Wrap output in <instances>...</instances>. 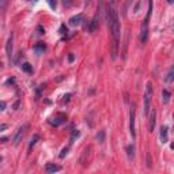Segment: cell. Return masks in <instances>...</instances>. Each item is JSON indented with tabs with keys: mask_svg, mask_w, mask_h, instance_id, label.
<instances>
[{
	"mask_svg": "<svg viewBox=\"0 0 174 174\" xmlns=\"http://www.w3.org/2000/svg\"><path fill=\"white\" fill-rule=\"evenodd\" d=\"M108 26L112 33V59H116L118 55V46H120V22H118V14L113 7H109L106 11Z\"/></svg>",
	"mask_w": 174,
	"mask_h": 174,
	"instance_id": "obj_1",
	"label": "cell"
},
{
	"mask_svg": "<svg viewBox=\"0 0 174 174\" xmlns=\"http://www.w3.org/2000/svg\"><path fill=\"white\" fill-rule=\"evenodd\" d=\"M152 1L148 3V11H147V16H146L144 22L142 25V30H140V42L142 44H146L147 42V38H148V21H150V16H151V12H152Z\"/></svg>",
	"mask_w": 174,
	"mask_h": 174,
	"instance_id": "obj_2",
	"label": "cell"
},
{
	"mask_svg": "<svg viewBox=\"0 0 174 174\" xmlns=\"http://www.w3.org/2000/svg\"><path fill=\"white\" fill-rule=\"evenodd\" d=\"M151 97H152V84L151 82L147 83V87H146V94H144V114L148 116L150 114V109H151V105H150V101Z\"/></svg>",
	"mask_w": 174,
	"mask_h": 174,
	"instance_id": "obj_3",
	"label": "cell"
},
{
	"mask_svg": "<svg viewBox=\"0 0 174 174\" xmlns=\"http://www.w3.org/2000/svg\"><path fill=\"white\" fill-rule=\"evenodd\" d=\"M27 129H29V124H23L18 131H16V133H15L14 137H12V143H14V146H18L19 143H21L22 137L25 136V133H26Z\"/></svg>",
	"mask_w": 174,
	"mask_h": 174,
	"instance_id": "obj_4",
	"label": "cell"
},
{
	"mask_svg": "<svg viewBox=\"0 0 174 174\" xmlns=\"http://www.w3.org/2000/svg\"><path fill=\"white\" fill-rule=\"evenodd\" d=\"M65 121H67V116H65L64 113H56V114L49 120V124L53 125V127H59V125L64 124Z\"/></svg>",
	"mask_w": 174,
	"mask_h": 174,
	"instance_id": "obj_5",
	"label": "cell"
},
{
	"mask_svg": "<svg viewBox=\"0 0 174 174\" xmlns=\"http://www.w3.org/2000/svg\"><path fill=\"white\" fill-rule=\"evenodd\" d=\"M129 132L132 137H136V131H135V108H131L129 110Z\"/></svg>",
	"mask_w": 174,
	"mask_h": 174,
	"instance_id": "obj_6",
	"label": "cell"
},
{
	"mask_svg": "<svg viewBox=\"0 0 174 174\" xmlns=\"http://www.w3.org/2000/svg\"><path fill=\"white\" fill-rule=\"evenodd\" d=\"M83 19H84V16H83V14H78V15H74V16H71L69 18V26H72V27H76V26H79L80 23L83 22Z\"/></svg>",
	"mask_w": 174,
	"mask_h": 174,
	"instance_id": "obj_7",
	"label": "cell"
},
{
	"mask_svg": "<svg viewBox=\"0 0 174 174\" xmlns=\"http://www.w3.org/2000/svg\"><path fill=\"white\" fill-rule=\"evenodd\" d=\"M60 170H61V167H60L59 165H56V163L48 162L46 165H45V171H46V174H55Z\"/></svg>",
	"mask_w": 174,
	"mask_h": 174,
	"instance_id": "obj_8",
	"label": "cell"
},
{
	"mask_svg": "<svg viewBox=\"0 0 174 174\" xmlns=\"http://www.w3.org/2000/svg\"><path fill=\"white\" fill-rule=\"evenodd\" d=\"M169 128L166 127V125H162L161 127V140H162V143L165 144V143H167L169 140Z\"/></svg>",
	"mask_w": 174,
	"mask_h": 174,
	"instance_id": "obj_9",
	"label": "cell"
},
{
	"mask_svg": "<svg viewBox=\"0 0 174 174\" xmlns=\"http://www.w3.org/2000/svg\"><path fill=\"white\" fill-rule=\"evenodd\" d=\"M97 27H98V15H95L94 18L90 21V23H89V31L94 33L95 30H97Z\"/></svg>",
	"mask_w": 174,
	"mask_h": 174,
	"instance_id": "obj_10",
	"label": "cell"
},
{
	"mask_svg": "<svg viewBox=\"0 0 174 174\" xmlns=\"http://www.w3.org/2000/svg\"><path fill=\"white\" fill-rule=\"evenodd\" d=\"M6 52H7V57H8V60H11V57H12V36L10 37L8 41H7Z\"/></svg>",
	"mask_w": 174,
	"mask_h": 174,
	"instance_id": "obj_11",
	"label": "cell"
},
{
	"mask_svg": "<svg viewBox=\"0 0 174 174\" xmlns=\"http://www.w3.org/2000/svg\"><path fill=\"white\" fill-rule=\"evenodd\" d=\"M155 118H156V112L155 109H152V112H151V116H150V125H148V128H150V131L152 132L154 128H155Z\"/></svg>",
	"mask_w": 174,
	"mask_h": 174,
	"instance_id": "obj_12",
	"label": "cell"
},
{
	"mask_svg": "<svg viewBox=\"0 0 174 174\" xmlns=\"http://www.w3.org/2000/svg\"><path fill=\"white\" fill-rule=\"evenodd\" d=\"M45 49H46V45H45L44 42H38V44L34 45V50H36V53H38V55L44 53Z\"/></svg>",
	"mask_w": 174,
	"mask_h": 174,
	"instance_id": "obj_13",
	"label": "cell"
},
{
	"mask_svg": "<svg viewBox=\"0 0 174 174\" xmlns=\"http://www.w3.org/2000/svg\"><path fill=\"white\" fill-rule=\"evenodd\" d=\"M170 97H171L170 91H169V90H163V91H162V102H163V105H167V103L170 102Z\"/></svg>",
	"mask_w": 174,
	"mask_h": 174,
	"instance_id": "obj_14",
	"label": "cell"
},
{
	"mask_svg": "<svg viewBox=\"0 0 174 174\" xmlns=\"http://www.w3.org/2000/svg\"><path fill=\"white\" fill-rule=\"evenodd\" d=\"M38 140H40V136L37 135V133H36V135H33L31 140H30V143H29V151H31V148L37 144V142H38Z\"/></svg>",
	"mask_w": 174,
	"mask_h": 174,
	"instance_id": "obj_15",
	"label": "cell"
},
{
	"mask_svg": "<svg viewBox=\"0 0 174 174\" xmlns=\"http://www.w3.org/2000/svg\"><path fill=\"white\" fill-rule=\"evenodd\" d=\"M127 151H128V158H129V159H133V156H135V146L129 144L127 147Z\"/></svg>",
	"mask_w": 174,
	"mask_h": 174,
	"instance_id": "obj_16",
	"label": "cell"
},
{
	"mask_svg": "<svg viewBox=\"0 0 174 174\" xmlns=\"http://www.w3.org/2000/svg\"><path fill=\"white\" fill-rule=\"evenodd\" d=\"M173 78H174V68L171 67L170 71H169V74H167V76H166V79H165V82L166 83H171V82H173Z\"/></svg>",
	"mask_w": 174,
	"mask_h": 174,
	"instance_id": "obj_17",
	"label": "cell"
},
{
	"mask_svg": "<svg viewBox=\"0 0 174 174\" xmlns=\"http://www.w3.org/2000/svg\"><path fill=\"white\" fill-rule=\"evenodd\" d=\"M22 69H23L25 72H27V74H31L33 72V68L29 63H23V64H22Z\"/></svg>",
	"mask_w": 174,
	"mask_h": 174,
	"instance_id": "obj_18",
	"label": "cell"
},
{
	"mask_svg": "<svg viewBox=\"0 0 174 174\" xmlns=\"http://www.w3.org/2000/svg\"><path fill=\"white\" fill-rule=\"evenodd\" d=\"M97 140H98V143L105 142V131H99V132L97 133Z\"/></svg>",
	"mask_w": 174,
	"mask_h": 174,
	"instance_id": "obj_19",
	"label": "cell"
},
{
	"mask_svg": "<svg viewBox=\"0 0 174 174\" xmlns=\"http://www.w3.org/2000/svg\"><path fill=\"white\" fill-rule=\"evenodd\" d=\"M79 135H80L79 131H74V132H72V135H71V139H69V143H72L76 137H79Z\"/></svg>",
	"mask_w": 174,
	"mask_h": 174,
	"instance_id": "obj_20",
	"label": "cell"
},
{
	"mask_svg": "<svg viewBox=\"0 0 174 174\" xmlns=\"http://www.w3.org/2000/svg\"><path fill=\"white\" fill-rule=\"evenodd\" d=\"M68 150H69V147H65V148H63V150H61V152H60V155H59L61 159H63V158H65V155L68 154Z\"/></svg>",
	"mask_w": 174,
	"mask_h": 174,
	"instance_id": "obj_21",
	"label": "cell"
},
{
	"mask_svg": "<svg viewBox=\"0 0 174 174\" xmlns=\"http://www.w3.org/2000/svg\"><path fill=\"white\" fill-rule=\"evenodd\" d=\"M37 33H38L40 36H42V34H45V29L42 26H37Z\"/></svg>",
	"mask_w": 174,
	"mask_h": 174,
	"instance_id": "obj_22",
	"label": "cell"
},
{
	"mask_svg": "<svg viewBox=\"0 0 174 174\" xmlns=\"http://www.w3.org/2000/svg\"><path fill=\"white\" fill-rule=\"evenodd\" d=\"M60 34H67V27H65V25L60 26Z\"/></svg>",
	"mask_w": 174,
	"mask_h": 174,
	"instance_id": "obj_23",
	"label": "cell"
},
{
	"mask_svg": "<svg viewBox=\"0 0 174 174\" xmlns=\"http://www.w3.org/2000/svg\"><path fill=\"white\" fill-rule=\"evenodd\" d=\"M6 102H4V101H0V112H3L4 109H6Z\"/></svg>",
	"mask_w": 174,
	"mask_h": 174,
	"instance_id": "obj_24",
	"label": "cell"
},
{
	"mask_svg": "<svg viewBox=\"0 0 174 174\" xmlns=\"http://www.w3.org/2000/svg\"><path fill=\"white\" fill-rule=\"evenodd\" d=\"M147 166H148V167H151V166H152V162H151V155H150V154H147Z\"/></svg>",
	"mask_w": 174,
	"mask_h": 174,
	"instance_id": "obj_25",
	"label": "cell"
},
{
	"mask_svg": "<svg viewBox=\"0 0 174 174\" xmlns=\"http://www.w3.org/2000/svg\"><path fill=\"white\" fill-rule=\"evenodd\" d=\"M74 60H75L74 53H69V55H68V61H69V63H72V61H74Z\"/></svg>",
	"mask_w": 174,
	"mask_h": 174,
	"instance_id": "obj_26",
	"label": "cell"
},
{
	"mask_svg": "<svg viewBox=\"0 0 174 174\" xmlns=\"http://www.w3.org/2000/svg\"><path fill=\"white\" fill-rule=\"evenodd\" d=\"M69 98H71V94H67V95H64V99H63V102H64V103H67L68 101H69Z\"/></svg>",
	"mask_w": 174,
	"mask_h": 174,
	"instance_id": "obj_27",
	"label": "cell"
},
{
	"mask_svg": "<svg viewBox=\"0 0 174 174\" xmlns=\"http://www.w3.org/2000/svg\"><path fill=\"white\" fill-rule=\"evenodd\" d=\"M7 128H8V125H7V124H1V125H0V131H4V129H7Z\"/></svg>",
	"mask_w": 174,
	"mask_h": 174,
	"instance_id": "obj_28",
	"label": "cell"
},
{
	"mask_svg": "<svg viewBox=\"0 0 174 174\" xmlns=\"http://www.w3.org/2000/svg\"><path fill=\"white\" fill-rule=\"evenodd\" d=\"M49 6L52 7V8H55V7H56V1H55V3L53 1H49Z\"/></svg>",
	"mask_w": 174,
	"mask_h": 174,
	"instance_id": "obj_29",
	"label": "cell"
}]
</instances>
